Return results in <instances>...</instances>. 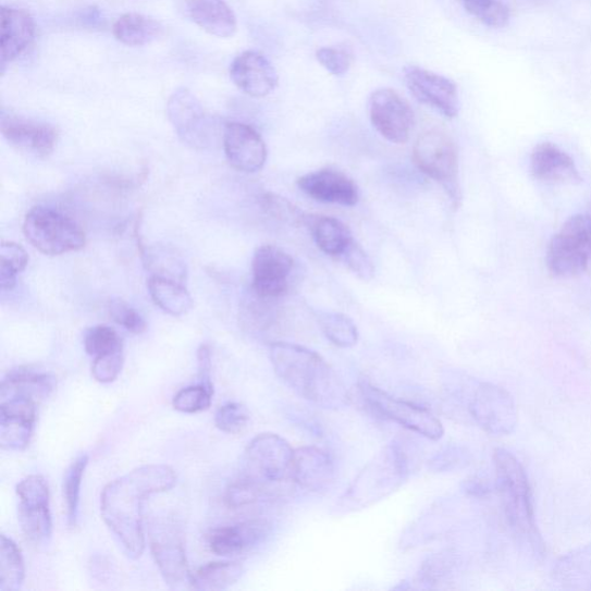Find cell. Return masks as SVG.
<instances>
[{"label": "cell", "instance_id": "24", "mask_svg": "<svg viewBox=\"0 0 591 591\" xmlns=\"http://www.w3.org/2000/svg\"><path fill=\"white\" fill-rule=\"evenodd\" d=\"M178 11L198 27L220 38L237 32V17L224 0H175Z\"/></svg>", "mask_w": 591, "mask_h": 591}, {"label": "cell", "instance_id": "17", "mask_svg": "<svg viewBox=\"0 0 591 591\" xmlns=\"http://www.w3.org/2000/svg\"><path fill=\"white\" fill-rule=\"evenodd\" d=\"M38 404L33 399L12 397L0 402V447L25 451L32 440Z\"/></svg>", "mask_w": 591, "mask_h": 591}, {"label": "cell", "instance_id": "2", "mask_svg": "<svg viewBox=\"0 0 591 591\" xmlns=\"http://www.w3.org/2000/svg\"><path fill=\"white\" fill-rule=\"evenodd\" d=\"M270 358L276 375L297 395L328 410L350 404V394L334 369L319 354L288 342H273Z\"/></svg>", "mask_w": 591, "mask_h": 591}, {"label": "cell", "instance_id": "38", "mask_svg": "<svg viewBox=\"0 0 591 591\" xmlns=\"http://www.w3.org/2000/svg\"><path fill=\"white\" fill-rule=\"evenodd\" d=\"M465 10L491 28H503L509 22V11L501 0H460Z\"/></svg>", "mask_w": 591, "mask_h": 591}, {"label": "cell", "instance_id": "49", "mask_svg": "<svg viewBox=\"0 0 591 591\" xmlns=\"http://www.w3.org/2000/svg\"><path fill=\"white\" fill-rule=\"evenodd\" d=\"M318 62L333 75L346 74L352 66V54L342 48L323 47L316 53Z\"/></svg>", "mask_w": 591, "mask_h": 591}, {"label": "cell", "instance_id": "36", "mask_svg": "<svg viewBox=\"0 0 591 591\" xmlns=\"http://www.w3.org/2000/svg\"><path fill=\"white\" fill-rule=\"evenodd\" d=\"M319 327L323 334L338 348H353L358 342V330L354 321L342 313L320 312Z\"/></svg>", "mask_w": 591, "mask_h": 591}, {"label": "cell", "instance_id": "51", "mask_svg": "<svg viewBox=\"0 0 591 591\" xmlns=\"http://www.w3.org/2000/svg\"><path fill=\"white\" fill-rule=\"evenodd\" d=\"M198 369L200 383L208 389L214 390L212 384V353L207 345L198 349Z\"/></svg>", "mask_w": 591, "mask_h": 591}, {"label": "cell", "instance_id": "18", "mask_svg": "<svg viewBox=\"0 0 591 591\" xmlns=\"http://www.w3.org/2000/svg\"><path fill=\"white\" fill-rule=\"evenodd\" d=\"M234 84L253 98H264L275 90L279 75L269 59L255 50H247L236 57L231 66Z\"/></svg>", "mask_w": 591, "mask_h": 591}, {"label": "cell", "instance_id": "47", "mask_svg": "<svg viewBox=\"0 0 591 591\" xmlns=\"http://www.w3.org/2000/svg\"><path fill=\"white\" fill-rule=\"evenodd\" d=\"M360 280L371 281L374 276V266L368 254L357 242L353 241L347 250L338 258Z\"/></svg>", "mask_w": 591, "mask_h": 591}, {"label": "cell", "instance_id": "46", "mask_svg": "<svg viewBox=\"0 0 591 591\" xmlns=\"http://www.w3.org/2000/svg\"><path fill=\"white\" fill-rule=\"evenodd\" d=\"M111 318L132 334L140 335L147 331L145 318L123 299H112L109 305Z\"/></svg>", "mask_w": 591, "mask_h": 591}, {"label": "cell", "instance_id": "52", "mask_svg": "<svg viewBox=\"0 0 591 591\" xmlns=\"http://www.w3.org/2000/svg\"><path fill=\"white\" fill-rule=\"evenodd\" d=\"M464 490L472 497H484L491 491L489 482L481 476H472V478L466 480Z\"/></svg>", "mask_w": 591, "mask_h": 591}, {"label": "cell", "instance_id": "29", "mask_svg": "<svg viewBox=\"0 0 591 591\" xmlns=\"http://www.w3.org/2000/svg\"><path fill=\"white\" fill-rule=\"evenodd\" d=\"M307 224L319 249L331 257L340 258L354 241L350 229L335 218L312 216Z\"/></svg>", "mask_w": 591, "mask_h": 591}, {"label": "cell", "instance_id": "48", "mask_svg": "<svg viewBox=\"0 0 591 591\" xmlns=\"http://www.w3.org/2000/svg\"><path fill=\"white\" fill-rule=\"evenodd\" d=\"M124 366V352L111 353L94 358L91 374L101 384L113 383L119 378Z\"/></svg>", "mask_w": 591, "mask_h": 591}, {"label": "cell", "instance_id": "14", "mask_svg": "<svg viewBox=\"0 0 591 591\" xmlns=\"http://www.w3.org/2000/svg\"><path fill=\"white\" fill-rule=\"evenodd\" d=\"M294 259L275 245L258 247L253 260V292L264 299H276L288 293Z\"/></svg>", "mask_w": 591, "mask_h": 591}, {"label": "cell", "instance_id": "15", "mask_svg": "<svg viewBox=\"0 0 591 591\" xmlns=\"http://www.w3.org/2000/svg\"><path fill=\"white\" fill-rule=\"evenodd\" d=\"M405 82L417 101L441 112L450 120L459 114V91L447 76L422 67L408 66L405 69Z\"/></svg>", "mask_w": 591, "mask_h": 591}, {"label": "cell", "instance_id": "50", "mask_svg": "<svg viewBox=\"0 0 591 591\" xmlns=\"http://www.w3.org/2000/svg\"><path fill=\"white\" fill-rule=\"evenodd\" d=\"M562 231L574 237L591 260V211L571 217L565 222Z\"/></svg>", "mask_w": 591, "mask_h": 591}, {"label": "cell", "instance_id": "28", "mask_svg": "<svg viewBox=\"0 0 591 591\" xmlns=\"http://www.w3.org/2000/svg\"><path fill=\"white\" fill-rule=\"evenodd\" d=\"M56 384V378L50 373L17 369L3 379L0 399L25 397L40 404L53 392Z\"/></svg>", "mask_w": 591, "mask_h": 591}, {"label": "cell", "instance_id": "39", "mask_svg": "<svg viewBox=\"0 0 591 591\" xmlns=\"http://www.w3.org/2000/svg\"><path fill=\"white\" fill-rule=\"evenodd\" d=\"M85 350L94 358L123 350V341L113 329L99 325L89 329L84 338Z\"/></svg>", "mask_w": 591, "mask_h": 591}, {"label": "cell", "instance_id": "16", "mask_svg": "<svg viewBox=\"0 0 591 591\" xmlns=\"http://www.w3.org/2000/svg\"><path fill=\"white\" fill-rule=\"evenodd\" d=\"M223 148L231 165L245 174L261 170L267 160V148L259 133L243 123H227L223 130Z\"/></svg>", "mask_w": 591, "mask_h": 591}, {"label": "cell", "instance_id": "26", "mask_svg": "<svg viewBox=\"0 0 591 591\" xmlns=\"http://www.w3.org/2000/svg\"><path fill=\"white\" fill-rule=\"evenodd\" d=\"M590 259L575 238L561 231L552 237L546 254L550 273L561 279H571L583 274Z\"/></svg>", "mask_w": 591, "mask_h": 591}, {"label": "cell", "instance_id": "6", "mask_svg": "<svg viewBox=\"0 0 591 591\" xmlns=\"http://www.w3.org/2000/svg\"><path fill=\"white\" fill-rule=\"evenodd\" d=\"M413 159L423 174L444 187L452 206L459 209L463 202L459 157L451 137L441 130L423 133L414 145Z\"/></svg>", "mask_w": 591, "mask_h": 591}, {"label": "cell", "instance_id": "10", "mask_svg": "<svg viewBox=\"0 0 591 591\" xmlns=\"http://www.w3.org/2000/svg\"><path fill=\"white\" fill-rule=\"evenodd\" d=\"M468 411L475 423L493 435H507L518 426L513 396L503 387L479 383L468 398Z\"/></svg>", "mask_w": 591, "mask_h": 591}, {"label": "cell", "instance_id": "25", "mask_svg": "<svg viewBox=\"0 0 591 591\" xmlns=\"http://www.w3.org/2000/svg\"><path fill=\"white\" fill-rule=\"evenodd\" d=\"M36 26L25 10L2 8V65L12 63L33 44Z\"/></svg>", "mask_w": 591, "mask_h": 591}, {"label": "cell", "instance_id": "42", "mask_svg": "<svg viewBox=\"0 0 591 591\" xmlns=\"http://www.w3.org/2000/svg\"><path fill=\"white\" fill-rule=\"evenodd\" d=\"M251 415L249 409L238 403H229L219 408L216 426L227 434H239L249 427Z\"/></svg>", "mask_w": 591, "mask_h": 591}, {"label": "cell", "instance_id": "4", "mask_svg": "<svg viewBox=\"0 0 591 591\" xmlns=\"http://www.w3.org/2000/svg\"><path fill=\"white\" fill-rule=\"evenodd\" d=\"M409 475V457L402 445L393 442L381 448L358 472L336 502L333 513L349 516L367 509L404 487Z\"/></svg>", "mask_w": 591, "mask_h": 591}, {"label": "cell", "instance_id": "34", "mask_svg": "<svg viewBox=\"0 0 591 591\" xmlns=\"http://www.w3.org/2000/svg\"><path fill=\"white\" fill-rule=\"evenodd\" d=\"M143 256L150 275L171 279L182 283L186 281V264L175 250L157 245L149 247Z\"/></svg>", "mask_w": 591, "mask_h": 591}, {"label": "cell", "instance_id": "45", "mask_svg": "<svg viewBox=\"0 0 591 591\" xmlns=\"http://www.w3.org/2000/svg\"><path fill=\"white\" fill-rule=\"evenodd\" d=\"M453 568V561L448 554H441L430 557L419 569L417 582L424 588H432L443 583Z\"/></svg>", "mask_w": 591, "mask_h": 591}, {"label": "cell", "instance_id": "44", "mask_svg": "<svg viewBox=\"0 0 591 591\" xmlns=\"http://www.w3.org/2000/svg\"><path fill=\"white\" fill-rule=\"evenodd\" d=\"M260 202L264 212L274 219L293 225L307 224L308 222L309 217L305 216L288 199L274 194H266L261 197Z\"/></svg>", "mask_w": 591, "mask_h": 591}, {"label": "cell", "instance_id": "37", "mask_svg": "<svg viewBox=\"0 0 591 591\" xmlns=\"http://www.w3.org/2000/svg\"><path fill=\"white\" fill-rule=\"evenodd\" d=\"M2 269H0V288L3 292L13 291L16 276L26 270L29 257L23 246L14 243H2Z\"/></svg>", "mask_w": 591, "mask_h": 591}, {"label": "cell", "instance_id": "43", "mask_svg": "<svg viewBox=\"0 0 591 591\" xmlns=\"http://www.w3.org/2000/svg\"><path fill=\"white\" fill-rule=\"evenodd\" d=\"M269 490L253 481L241 478L225 491V504L231 508H243L259 502Z\"/></svg>", "mask_w": 591, "mask_h": 591}, {"label": "cell", "instance_id": "8", "mask_svg": "<svg viewBox=\"0 0 591 591\" xmlns=\"http://www.w3.org/2000/svg\"><path fill=\"white\" fill-rule=\"evenodd\" d=\"M358 391L365 405L375 415L389 419L430 441H441L445 430L443 423L430 410L399 399L361 380Z\"/></svg>", "mask_w": 591, "mask_h": 591}, {"label": "cell", "instance_id": "20", "mask_svg": "<svg viewBox=\"0 0 591 591\" xmlns=\"http://www.w3.org/2000/svg\"><path fill=\"white\" fill-rule=\"evenodd\" d=\"M2 133L10 145L37 158L49 157L59 140V132L53 126L4 112Z\"/></svg>", "mask_w": 591, "mask_h": 591}, {"label": "cell", "instance_id": "22", "mask_svg": "<svg viewBox=\"0 0 591 591\" xmlns=\"http://www.w3.org/2000/svg\"><path fill=\"white\" fill-rule=\"evenodd\" d=\"M335 478L332 456L319 447H300L294 452L290 479L300 489L318 492L329 488Z\"/></svg>", "mask_w": 591, "mask_h": 591}, {"label": "cell", "instance_id": "11", "mask_svg": "<svg viewBox=\"0 0 591 591\" xmlns=\"http://www.w3.org/2000/svg\"><path fill=\"white\" fill-rule=\"evenodd\" d=\"M149 543L160 574L170 589L190 587V575L184 540L180 528L169 521H157L149 527Z\"/></svg>", "mask_w": 591, "mask_h": 591}, {"label": "cell", "instance_id": "27", "mask_svg": "<svg viewBox=\"0 0 591 591\" xmlns=\"http://www.w3.org/2000/svg\"><path fill=\"white\" fill-rule=\"evenodd\" d=\"M551 584L559 590H591V544L559 558L552 567Z\"/></svg>", "mask_w": 591, "mask_h": 591}, {"label": "cell", "instance_id": "5", "mask_svg": "<svg viewBox=\"0 0 591 591\" xmlns=\"http://www.w3.org/2000/svg\"><path fill=\"white\" fill-rule=\"evenodd\" d=\"M23 229L27 241L46 256L81 251L86 245L83 227L51 207H33L26 214Z\"/></svg>", "mask_w": 591, "mask_h": 591}, {"label": "cell", "instance_id": "3", "mask_svg": "<svg viewBox=\"0 0 591 591\" xmlns=\"http://www.w3.org/2000/svg\"><path fill=\"white\" fill-rule=\"evenodd\" d=\"M495 485L501 493L506 521L514 539L533 559L545 555L527 472L510 452L497 448L493 454Z\"/></svg>", "mask_w": 591, "mask_h": 591}, {"label": "cell", "instance_id": "40", "mask_svg": "<svg viewBox=\"0 0 591 591\" xmlns=\"http://www.w3.org/2000/svg\"><path fill=\"white\" fill-rule=\"evenodd\" d=\"M214 390L202 384L181 390L173 399L174 408L183 414H197L207 410L213 402Z\"/></svg>", "mask_w": 591, "mask_h": 591}, {"label": "cell", "instance_id": "1", "mask_svg": "<svg viewBox=\"0 0 591 591\" xmlns=\"http://www.w3.org/2000/svg\"><path fill=\"white\" fill-rule=\"evenodd\" d=\"M177 476L165 465L143 466L110 482L101 494L102 518L131 559L143 556L144 504L152 494L173 489Z\"/></svg>", "mask_w": 591, "mask_h": 591}, {"label": "cell", "instance_id": "23", "mask_svg": "<svg viewBox=\"0 0 591 591\" xmlns=\"http://www.w3.org/2000/svg\"><path fill=\"white\" fill-rule=\"evenodd\" d=\"M530 171L533 178L547 184L577 185L582 182L575 160L557 145L547 141L533 148Z\"/></svg>", "mask_w": 591, "mask_h": 591}, {"label": "cell", "instance_id": "7", "mask_svg": "<svg viewBox=\"0 0 591 591\" xmlns=\"http://www.w3.org/2000/svg\"><path fill=\"white\" fill-rule=\"evenodd\" d=\"M294 452L279 434H258L244 451L241 478L270 489L290 479Z\"/></svg>", "mask_w": 591, "mask_h": 591}, {"label": "cell", "instance_id": "9", "mask_svg": "<svg viewBox=\"0 0 591 591\" xmlns=\"http://www.w3.org/2000/svg\"><path fill=\"white\" fill-rule=\"evenodd\" d=\"M19 524L26 539L36 546L52 538L49 487L41 475H29L16 485Z\"/></svg>", "mask_w": 591, "mask_h": 591}, {"label": "cell", "instance_id": "41", "mask_svg": "<svg viewBox=\"0 0 591 591\" xmlns=\"http://www.w3.org/2000/svg\"><path fill=\"white\" fill-rule=\"evenodd\" d=\"M471 461V453L463 445L451 444L432 456L429 469L443 473L466 468Z\"/></svg>", "mask_w": 591, "mask_h": 591}, {"label": "cell", "instance_id": "31", "mask_svg": "<svg viewBox=\"0 0 591 591\" xmlns=\"http://www.w3.org/2000/svg\"><path fill=\"white\" fill-rule=\"evenodd\" d=\"M112 33L125 46L143 47L157 41L163 33V27L155 19L127 13L114 23Z\"/></svg>", "mask_w": 591, "mask_h": 591}, {"label": "cell", "instance_id": "33", "mask_svg": "<svg viewBox=\"0 0 591 591\" xmlns=\"http://www.w3.org/2000/svg\"><path fill=\"white\" fill-rule=\"evenodd\" d=\"M25 562L21 547L7 535L0 542V591L21 590L25 581Z\"/></svg>", "mask_w": 591, "mask_h": 591}, {"label": "cell", "instance_id": "12", "mask_svg": "<svg viewBox=\"0 0 591 591\" xmlns=\"http://www.w3.org/2000/svg\"><path fill=\"white\" fill-rule=\"evenodd\" d=\"M370 119L380 136L402 145L409 140L415 113L408 101L392 88H380L370 98Z\"/></svg>", "mask_w": 591, "mask_h": 591}, {"label": "cell", "instance_id": "19", "mask_svg": "<svg viewBox=\"0 0 591 591\" xmlns=\"http://www.w3.org/2000/svg\"><path fill=\"white\" fill-rule=\"evenodd\" d=\"M298 187L312 199L342 206H355L359 200L356 183L343 171L325 168L301 176Z\"/></svg>", "mask_w": 591, "mask_h": 591}, {"label": "cell", "instance_id": "21", "mask_svg": "<svg viewBox=\"0 0 591 591\" xmlns=\"http://www.w3.org/2000/svg\"><path fill=\"white\" fill-rule=\"evenodd\" d=\"M271 530L269 521L249 520L213 529L208 533L207 542L217 556L235 557L261 544Z\"/></svg>", "mask_w": 591, "mask_h": 591}, {"label": "cell", "instance_id": "32", "mask_svg": "<svg viewBox=\"0 0 591 591\" xmlns=\"http://www.w3.org/2000/svg\"><path fill=\"white\" fill-rule=\"evenodd\" d=\"M244 567L237 562L209 563L190 576V588L218 591L231 588L243 577Z\"/></svg>", "mask_w": 591, "mask_h": 591}, {"label": "cell", "instance_id": "13", "mask_svg": "<svg viewBox=\"0 0 591 591\" xmlns=\"http://www.w3.org/2000/svg\"><path fill=\"white\" fill-rule=\"evenodd\" d=\"M168 118L180 139L196 149L211 144L212 124L200 101L186 88L177 89L168 102Z\"/></svg>", "mask_w": 591, "mask_h": 591}, {"label": "cell", "instance_id": "35", "mask_svg": "<svg viewBox=\"0 0 591 591\" xmlns=\"http://www.w3.org/2000/svg\"><path fill=\"white\" fill-rule=\"evenodd\" d=\"M88 463V454H81L65 472L63 495L66 506L67 522L71 527L75 526L76 520H78L82 485Z\"/></svg>", "mask_w": 591, "mask_h": 591}, {"label": "cell", "instance_id": "30", "mask_svg": "<svg viewBox=\"0 0 591 591\" xmlns=\"http://www.w3.org/2000/svg\"><path fill=\"white\" fill-rule=\"evenodd\" d=\"M148 292L158 307L170 316L182 317L194 308V299L182 282L150 275Z\"/></svg>", "mask_w": 591, "mask_h": 591}]
</instances>
